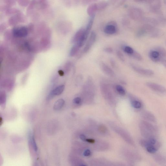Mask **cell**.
<instances>
[{"label":"cell","mask_w":166,"mask_h":166,"mask_svg":"<svg viewBox=\"0 0 166 166\" xmlns=\"http://www.w3.org/2000/svg\"><path fill=\"white\" fill-rule=\"evenodd\" d=\"M149 56L152 61L155 62H158L163 59L156 49L151 51L149 54Z\"/></svg>","instance_id":"11"},{"label":"cell","mask_w":166,"mask_h":166,"mask_svg":"<svg viewBox=\"0 0 166 166\" xmlns=\"http://www.w3.org/2000/svg\"><path fill=\"white\" fill-rule=\"evenodd\" d=\"M146 85L151 89L157 92L163 93L165 92L166 90L164 87L156 83L148 82L146 83Z\"/></svg>","instance_id":"7"},{"label":"cell","mask_w":166,"mask_h":166,"mask_svg":"<svg viewBox=\"0 0 166 166\" xmlns=\"http://www.w3.org/2000/svg\"><path fill=\"white\" fill-rule=\"evenodd\" d=\"M140 128L141 133L145 139L156 138L158 134V129L157 127L145 120L140 122Z\"/></svg>","instance_id":"1"},{"label":"cell","mask_w":166,"mask_h":166,"mask_svg":"<svg viewBox=\"0 0 166 166\" xmlns=\"http://www.w3.org/2000/svg\"><path fill=\"white\" fill-rule=\"evenodd\" d=\"M98 10L96 3L91 4L89 6L87 9L88 14L91 16L95 15V13Z\"/></svg>","instance_id":"15"},{"label":"cell","mask_w":166,"mask_h":166,"mask_svg":"<svg viewBox=\"0 0 166 166\" xmlns=\"http://www.w3.org/2000/svg\"><path fill=\"white\" fill-rule=\"evenodd\" d=\"M3 1L6 5L10 7L15 4L16 1V0H3Z\"/></svg>","instance_id":"24"},{"label":"cell","mask_w":166,"mask_h":166,"mask_svg":"<svg viewBox=\"0 0 166 166\" xmlns=\"http://www.w3.org/2000/svg\"><path fill=\"white\" fill-rule=\"evenodd\" d=\"M110 62L111 63V65L112 66V67L114 68L115 67L116 65L115 61L113 59H111L110 60Z\"/></svg>","instance_id":"34"},{"label":"cell","mask_w":166,"mask_h":166,"mask_svg":"<svg viewBox=\"0 0 166 166\" xmlns=\"http://www.w3.org/2000/svg\"><path fill=\"white\" fill-rule=\"evenodd\" d=\"M58 73H59V74L60 76H63L64 75V72L62 70H59V72H58Z\"/></svg>","instance_id":"36"},{"label":"cell","mask_w":166,"mask_h":166,"mask_svg":"<svg viewBox=\"0 0 166 166\" xmlns=\"http://www.w3.org/2000/svg\"><path fill=\"white\" fill-rule=\"evenodd\" d=\"M142 117L145 120L149 122L155 123L156 118L154 115L147 111H144L142 113Z\"/></svg>","instance_id":"10"},{"label":"cell","mask_w":166,"mask_h":166,"mask_svg":"<svg viewBox=\"0 0 166 166\" xmlns=\"http://www.w3.org/2000/svg\"><path fill=\"white\" fill-rule=\"evenodd\" d=\"M2 120H2V118L1 117V124H2V122H3V121H2Z\"/></svg>","instance_id":"38"},{"label":"cell","mask_w":166,"mask_h":166,"mask_svg":"<svg viewBox=\"0 0 166 166\" xmlns=\"http://www.w3.org/2000/svg\"><path fill=\"white\" fill-rule=\"evenodd\" d=\"M80 48V47L77 44L74 45L71 50L70 53V56L73 57L78 52Z\"/></svg>","instance_id":"17"},{"label":"cell","mask_w":166,"mask_h":166,"mask_svg":"<svg viewBox=\"0 0 166 166\" xmlns=\"http://www.w3.org/2000/svg\"><path fill=\"white\" fill-rule=\"evenodd\" d=\"M65 86L64 85L59 86L52 90L49 93L46 99L50 100L54 97V96L59 95L61 94L64 91Z\"/></svg>","instance_id":"5"},{"label":"cell","mask_w":166,"mask_h":166,"mask_svg":"<svg viewBox=\"0 0 166 166\" xmlns=\"http://www.w3.org/2000/svg\"><path fill=\"white\" fill-rule=\"evenodd\" d=\"M96 0H83V3L85 5H87L90 3L91 2L95 1Z\"/></svg>","instance_id":"32"},{"label":"cell","mask_w":166,"mask_h":166,"mask_svg":"<svg viewBox=\"0 0 166 166\" xmlns=\"http://www.w3.org/2000/svg\"><path fill=\"white\" fill-rule=\"evenodd\" d=\"M28 33V29L24 26L15 27L13 29L12 33L14 36L16 37L22 38L27 36Z\"/></svg>","instance_id":"2"},{"label":"cell","mask_w":166,"mask_h":166,"mask_svg":"<svg viewBox=\"0 0 166 166\" xmlns=\"http://www.w3.org/2000/svg\"><path fill=\"white\" fill-rule=\"evenodd\" d=\"M32 142L33 147L34 148V150L35 151H37V146L36 144V143L35 138L33 136L32 137Z\"/></svg>","instance_id":"27"},{"label":"cell","mask_w":166,"mask_h":166,"mask_svg":"<svg viewBox=\"0 0 166 166\" xmlns=\"http://www.w3.org/2000/svg\"><path fill=\"white\" fill-rule=\"evenodd\" d=\"M116 32H117L116 25L114 21L110 22L105 27L104 29V32L107 34H114Z\"/></svg>","instance_id":"8"},{"label":"cell","mask_w":166,"mask_h":166,"mask_svg":"<svg viewBox=\"0 0 166 166\" xmlns=\"http://www.w3.org/2000/svg\"><path fill=\"white\" fill-rule=\"evenodd\" d=\"M163 64H164V66H165L166 68V60L163 61Z\"/></svg>","instance_id":"37"},{"label":"cell","mask_w":166,"mask_h":166,"mask_svg":"<svg viewBox=\"0 0 166 166\" xmlns=\"http://www.w3.org/2000/svg\"><path fill=\"white\" fill-rule=\"evenodd\" d=\"M97 4L98 10H101L105 9L107 6L108 4L106 1H102Z\"/></svg>","instance_id":"20"},{"label":"cell","mask_w":166,"mask_h":166,"mask_svg":"<svg viewBox=\"0 0 166 166\" xmlns=\"http://www.w3.org/2000/svg\"><path fill=\"white\" fill-rule=\"evenodd\" d=\"M117 56L119 58V59L122 61L123 62H124V56L122 54V53L119 51H118L117 53Z\"/></svg>","instance_id":"26"},{"label":"cell","mask_w":166,"mask_h":166,"mask_svg":"<svg viewBox=\"0 0 166 166\" xmlns=\"http://www.w3.org/2000/svg\"><path fill=\"white\" fill-rule=\"evenodd\" d=\"M132 67L133 70L138 73L146 76H151L154 74V72L149 69H145L136 66L132 65Z\"/></svg>","instance_id":"9"},{"label":"cell","mask_w":166,"mask_h":166,"mask_svg":"<svg viewBox=\"0 0 166 166\" xmlns=\"http://www.w3.org/2000/svg\"><path fill=\"white\" fill-rule=\"evenodd\" d=\"M91 152L89 149L86 150L84 153V155L85 156H90Z\"/></svg>","instance_id":"30"},{"label":"cell","mask_w":166,"mask_h":166,"mask_svg":"<svg viewBox=\"0 0 166 166\" xmlns=\"http://www.w3.org/2000/svg\"><path fill=\"white\" fill-rule=\"evenodd\" d=\"M18 4L23 7H26L29 5L31 2V0H16Z\"/></svg>","instance_id":"19"},{"label":"cell","mask_w":166,"mask_h":166,"mask_svg":"<svg viewBox=\"0 0 166 166\" xmlns=\"http://www.w3.org/2000/svg\"><path fill=\"white\" fill-rule=\"evenodd\" d=\"M26 21L25 17L20 12L13 16L9 19L8 23L11 26L16 25L20 23H24Z\"/></svg>","instance_id":"3"},{"label":"cell","mask_w":166,"mask_h":166,"mask_svg":"<svg viewBox=\"0 0 166 166\" xmlns=\"http://www.w3.org/2000/svg\"><path fill=\"white\" fill-rule=\"evenodd\" d=\"M129 15L130 17L135 20H139L142 16V11L137 8H132L130 10Z\"/></svg>","instance_id":"4"},{"label":"cell","mask_w":166,"mask_h":166,"mask_svg":"<svg viewBox=\"0 0 166 166\" xmlns=\"http://www.w3.org/2000/svg\"><path fill=\"white\" fill-rule=\"evenodd\" d=\"M116 89L120 95H125L126 92L123 87L120 85H117L116 86Z\"/></svg>","instance_id":"21"},{"label":"cell","mask_w":166,"mask_h":166,"mask_svg":"<svg viewBox=\"0 0 166 166\" xmlns=\"http://www.w3.org/2000/svg\"><path fill=\"white\" fill-rule=\"evenodd\" d=\"M101 66L102 70L107 75L111 77L114 76V72L108 66L104 63H102Z\"/></svg>","instance_id":"14"},{"label":"cell","mask_w":166,"mask_h":166,"mask_svg":"<svg viewBox=\"0 0 166 166\" xmlns=\"http://www.w3.org/2000/svg\"><path fill=\"white\" fill-rule=\"evenodd\" d=\"M6 99V96L5 94L3 93L2 95L1 94V104H3L5 103Z\"/></svg>","instance_id":"29"},{"label":"cell","mask_w":166,"mask_h":166,"mask_svg":"<svg viewBox=\"0 0 166 166\" xmlns=\"http://www.w3.org/2000/svg\"><path fill=\"white\" fill-rule=\"evenodd\" d=\"M104 51L107 53H112L113 52V49L112 48H107L104 49Z\"/></svg>","instance_id":"31"},{"label":"cell","mask_w":166,"mask_h":166,"mask_svg":"<svg viewBox=\"0 0 166 166\" xmlns=\"http://www.w3.org/2000/svg\"><path fill=\"white\" fill-rule=\"evenodd\" d=\"M96 35L95 32L93 31L91 33L89 39L83 51L84 53H86L91 48L96 40Z\"/></svg>","instance_id":"6"},{"label":"cell","mask_w":166,"mask_h":166,"mask_svg":"<svg viewBox=\"0 0 166 166\" xmlns=\"http://www.w3.org/2000/svg\"><path fill=\"white\" fill-rule=\"evenodd\" d=\"M154 159L158 164L162 165H166V158L162 155L159 154L154 155Z\"/></svg>","instance_id":"12"},{"label":"cell","mask_w":166,"mask_h":166,"mask_svg":"<svg viewBox=\"0 0 166 166\" xmlns=\"http://www.w3.org/2000/svg\"><path fill=\"white\" fill-rule=\"evenodd\" d=\"M156 49L158 51L163 59L166 57V50L165 49L161 47H158Z\"/></svg>","instance_id":"22"},{"label":"cell","mask_w":166,"mask_h":166,"mask_svg":"<svg viewBox=\"0 0 166 166\" xmlns=\"http://www.w3.org/2000/svg\"><path fill=\"white\" fill-rule=\"evenodd\" d=\"M138 1H142L143 0H137Z\"/></svg>","instance_id":"39"},{"label":"cell","mask_w":166,"mask_h":166,"mask_svg":"<svg viewBox=\"0 0 166 166\" xmlns=\"http://www.w3.org/2000/svg\"><path fill=\"white\" fill-rule=\"evenodd\" d=\"M85 29L82 28L80 29L74 35L73 38L72 42L74 43H77L81 39L84 33Z\"/></svg>","instance_id":"13"},{"label":"cell","mask_w":166,"mask_h":166,"mask_svg":"<svg viewBox=\"0 0 166 166\" xmlns=\"http://www.w3.org/2000/svg\"><path fill=\"white\" fill-rule=\"evenodd\" d=\"M86 141L90 143H93L95 142V140L92 139H86Z\"/></svg>","instance_id":"35"},{"label":"cell","mask_w":166,"mask_h":166,"mask_svg":"<svg viewBox=\"0 0 166 166\" xmlns=\"http://www.w3.org/2000/svg\"><path fill=\"white\" fill-rule=\"evenodd\" d=\"M80 139H81L82 141H86V137L83 134H81L80 135Z\"/></svg>","instance_id":"33"},{"label":"cell","mask_w":166,"mask_h":166,"mask_svg":"<svg viewBox=\"0 0 166 166\" xmlns=\"http://www.w3.org/2000/svg\"><path fill=\"white\" fill-rule=\"evenodd\" d=\"M131 56L135 58V59L138 60H141L142 59V57L141 56V55L139 53L135 51H134V53Z\"/></svg>","instance_id":"25"},{"label":"cell","mask_w":166,"mask_h":166,"mask_svg":"<svg viewBox=\"0 0 166 166\" xmlns=\"http://www.w3.org/2000/svg\"><path fill=\"white\" fill-rule=\"evenodd\" d=\"M124 50L127 54L130 55H132L134 53V51L131 47L126 46L124 47Z\"/></svg>","instance_id":"23"},{"label":"cell","mask_w":166,"mask_h":166,"mask_svg":"<svg viewBox=\"0 0 166 166\" xmlns=\"http://www.w3.org/2000/svg\"><path fill=\"white\" fill-rule=\"evenodd\" d=\"M73 103L76 104H79L81 102V99L79 97L75 98L73 100Z\"/></svg>","instance_id":"28"},{"label":"cell","mask_w":166,"mask_h":166,"mask_svg":"<svg viewBox=\"0 0 166 166\" xmlns=\"http://www.w3.org/2000/svg\"><path fill=\"white\" fill-rule=\"evenodd\" d=\"M64 104L65 101L63 99H59L54 104L53 107L54 109L56 110H60L62 108Z\"/></svg>","instance_id":"16"},{"label":"cell","mask_w":166,"mask_h":166,"mask_svg":"<svg viewBox=\"0 0 166 166\" xmlns=\"http://www.w3.org/2000/svg\"><path fill=\"white\" fill-rule=\"evenodd\" d=\"M131 104L133 107L135 109H140L142 107V103L139 100H134L131 102Z\"/></svg>","instance_id":"18"}]
</instances>
